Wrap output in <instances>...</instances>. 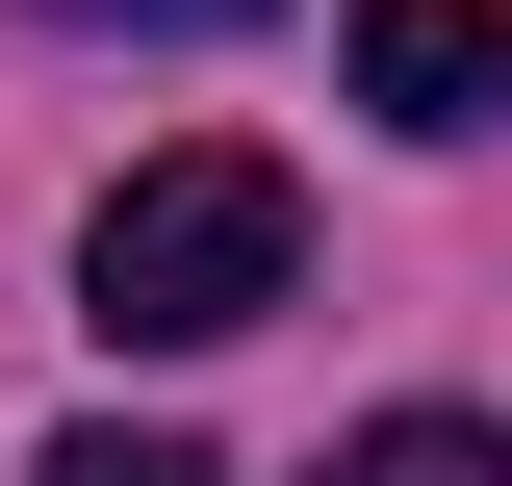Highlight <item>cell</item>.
<instances>
[{"label": "cell", "instance_id": "1", "mask_svg": "<svg viewBox=\"0 0 512 486\" xmlns=\"http://www.w3.org/2000/svg\"><path fill=\"white\" fill-rule=\"evenodd\" d=\"M282 282H308V180L231 154V128H205V154H128L103 231H77V307H103L128 359H205V333H256Z\"/></svg>", "mask_w": 512, "mask_h": 486}, {"label": "cell", "instance_id": "2", "mask_svg": "<svg viewBox=\"0 0 512 486\" xmlns=\"http://www.w3.org/2000/svg\"><path fill=\"white\" fill-rule=\"evenodd\" d=\"M359 103L410 128V154L512 128V0H359Z\"/></svg>", "mask_w": 512, "mask_h": 486}, {"label": "cell", "instance_id": "5", "mask_svg": "<svg viewBox=\"0 0 512 486\" xmlns=\"http://www.w3.org/2000/svg\"><path fill=\"white\" fill-rule=\"evenodd\" d=\"M52 26H154V52H205V26H256V0H52Z\"/></svg>", "mask_w": 512, "mask_h": 486}, {"label": "cell", "instance_id": "3", "mask_svg": "<svg viewBox=\"0 0 512 486\" xmlns=\"http://www.w3.org/2000/svg\"><path fill=\"white\" fill-rule=\"evenodd\" d=\"M333 486H512V435L487 410H384V435H333Z\"/></svg>", "mask_w": 512, "mask_h": 486}, {"label": "cell", "instance_id": "4", "mask_svg": "<svg viewBox=\"0 0 512 486\" xmlns=\"http://www.w3.org/2000/svg\"><path fill=\"white\" fill-rule=\"evenodd\" d=\"M26 486H231V461H205V435H52Z\"/></svg>", "mask_w": 512, "mask_h": 486}]
</instances>
